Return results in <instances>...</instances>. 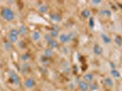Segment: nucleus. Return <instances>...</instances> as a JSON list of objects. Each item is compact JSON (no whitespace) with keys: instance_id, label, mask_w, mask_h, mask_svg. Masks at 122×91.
<instances>
[{"instance_id":"1","label":"nucleus","mask_w":122,"mask_h":91,"mask_svg":"<svg viewBox=\"0 0 122 91\" xmlns=\"http://www.w3.org/2000/svg\"><path fill=\"white\" fill-rule=\"evenodd\" d=\"M1 15L3 18H5V20L7 21H13L15 17L14 11L9 7H4L1 10Z\"/></svg>"},{"instance_id":"2","label":"nucleus","mask_w":122,"mask_h":91,"mask_svg":"<svg viewBox=\"0 0 122 91\" xmlns=\"http://www.w3.org/2000/svg\"><path fill=\"white\" fill-rule=\"evenodd\" d=\"M20 35V32L18 29L16 28H12L8 34V39H9V42H11L12 44H14L15 42H17L18 40V36Z\"/></svg>"},{"instance_id":"3","label":"nucleus","mask_w":122,"mask_h":91,"mask_svg":"<svg viewBox=\"0 0 122 91\" xmlns=\"http://www.w3.org/2000/svg\"><path fill=\"white\" fill-rule=\"evenodd\" d=\"M9 76H10L11 82H13L15 85H17V86L20 85V78H19V76H17V74L15 73V71L14 70L9 71Z\"/></svg>"},{"instance_id":"4","label":"nucleus","mask_w":122,"mask_h":91,"mask_svg":"<svg viewBox=\"0 0 122 91\" xmlns=\"http://www.w3.org/2000/svg\"><path fill=\"white\" fill-rule=\"evenodd\" d=\"M36 86V80L33 77H28L25 80V86L26 88H32Z\"/></svg>"},{"instance_id":"5","label":"nucleus","mask_w":122,"mask_h":91,"mask_svg":"<svg viewBox=\"0 0 122 91\" xmlns=\"http://www.w3.org/2000/svg\"><path fill=\"white\" fill-rule=\"evenodd\" d=\"M58 39H59V42H61L62 44H66V43H68L70 41L68 35L65 34V33H62V34L58 35Z\"/></svg>"},{"instance_id":"6","label":"nucleus","mask_w":122,"mask_h":91,"mask_svg":"<svg viewBox=\"0 0 122 91\" xmlns=\"http://www.w3.org/2000/svg\"><path fill=\"white\" fill-rule=\"evenodd\" d=\"M78 88L81 91H87L89 89L88 83H86V81H84V80H80L78 82Z\"/></svg>"},{"instance_id":"7","label":"nucleus","mask_w":122,"mask_h":91,"mask_svg":"<svg viewBox=\"0 0 122 91\" xmlns=\"http://www.w3.org/2000/svg\"><path fill=\"white\" fill-rule=\"evenodd\" d=\"M93 52L96 56H101L103 54V48L98 44H95L94 47H93Z\"/></svg>"},{"instance_id":"8","label":"nucleus","mask_w":122,"mask_h":91,"mask_svg":"<svg viewBox=\"0 0 122 91\" xmlns=\"http://www.w3.org/2000/svg\"><path fill=\"white\" fill-rule=\"evenodd\" d=\"M83 80L86 81V83H91V82H93V80H94V75L92 74V73H86V74H85L84 75V76H83Z\"/></svg>"},{"instance_id":"9","label":"nucleus","mask_w":122,"mask_h":91,"mask_svg":"<svg viewBox=\"0 0 122 91\" xmlns=\"http://www.w3.org/2000/svg\"><path fill=\"white\" fill-rule=\"evenodd\" d=\"M101 39H102V41H103L105 44H107V45H109L112 42L111 37L107 35V34H105V33H102L101 34Z\"/></svg>"},{"instance_id":"10","label":"nucleus","mask_w":122,"mask_h":91,"mask_svg":"<svg viewBox=\"0 0 122 91\" xmlns=\"http://www.w3.org/2000/svg\"><path fill=\"white\" fill-rule=\"evenodd\" d=\"M50 19L53 22H60L62 17L58 13H51L50 14Z\"/></svg>"},{"instance_id":"11","label":"nucleus","mask_w":122,"mask_h":91,"mask_svg":"<svg viewBox=\"0 0 122 91\" xmlns=\"http://www.w3.org/2000/svg\"><path fill=\"white\" fill-rule=\"evenodd\" d=\"M104 84H105V86H107V87H113V86H114L113 79H112L110 76L105 77V79H104Z\"/></svg>"},{"instance_id":"12","label":"nucleus","mask_w":122,"mask_h":91,"mask_svg":"<svg viewBox=\"0 0 122 91\" xmlns=\"http://www.w3.org/2000/svg\"><path fill=\"white\" fill-rule=\"evenodd\" d=\"M110 75H111V76L113 77V78H116V79L119 78V77L121 76L120 72L117 70V68H115V69H111V70H110Z\"/></svg>"},{"instance_id":"13","label":"nucleus","mask_w":122,"mask_h":91,"mask_svg":"<svg viewBox=\"0 0 122 91\" xmlns=\"http://www.w3.org/2000/svg\"><path fill=\"white\" fill-rule=\"evenodd\" d=\"M81 15L83 18H89L91 16V12L88 8H85L81 11Z\"/></svg>"},{"instance_id":"14","label":"nucleus","mask_w":122,"mask_h":91,"mask_svg":"<svg viewBox=\"0 0 122 91\" xmlns=\"http://www.w3.org/2000/svg\"><path fill=\"white\" fill-rule=\"evenodd\" d=\"M100 15H104V16H107V17H110L112 15V11L108 8H104L100 10Z\"/></svg>"},{"instance_id":"15","label":"nucleus","mask_w":122,"mask_h":91,"mask_svg":"<svg viewBox=\"0 0 122 91\" xmlns=\"http://www.w3.org/2000/svg\"><path fill=\"white\" fill-rule=\"evenodd\" d=\"M48 46H49V47H50L51 49H56V48H58L59 44H58V42L56 40L52 39L50 42H48Z\"/></svg>"},{"instance_id":"16","label":"nucleus","mask_w":122,"mask_h":91,"mask_svg":"<svg viewBox=\"0 0 122 91\" xmlns=\"http://www.w3.org/2000/svg\"><path fill=\"white\" fill-rule=\"evenodd\" d=\"M41 38V33L39 31H34L32 33V39L34 41H38Z\"/></svg>"},{"instance_id":"17","label":"nucleus","mask_w":122,"mask_h":91,"mask_svg":"<svg viewBox=\"0 0 122 91\" xmlns=\"http://www.w3.org/2000/svg\"><path fill=\"white\" fill-rule=\"evenodd\" d=\"M53 49H51L50 47H48V48H46L45 49V52H44V56H46L47 58H51L52 56H53Z\"/></svg>"},{"instance_id":"18","label":"nucleus","mask_w":122,"mask_h":91,"mask_svg":"<svg viewBox=\"0 0 122 91\" xmlns=\"http://www.w3.org/2000/svg\"><path fill=\"white\" fill-rule=\"evenodd\" d=\"M49 9V6L47 5H41L39 7H38V11L40 12L41 14H46V12Z\"/></svg>"},{"instance_id":"19","label":"nucleus","mask_w":122,"mask_h":91,"mask_svg":"<svg viewBox=\"0 0 122 91\" xmlns=\"http://www.w3.org/2000/svg\"><path fill=\"white\" fill-rule=\"evenodd\" d=\"M29 68H30V66L28 65V63L24 62L23 65H22V66H21V71H22L23 73H27L28 70H29Z\"/></svg>"},{"instance_id":"20","label":"nucleus","mask_w":122,"mask_h":91,"mask_svg":"<svg viewBox=\"0 0 122 91\" xmlns=\"http://www.w3.org/2000/svg\"><path fill=\"white\" fill-rule=\"evenodd\" d=\"M114 42L117 46H122V37L120 35H116L114 38Z\"/></svg>"},{"instance_id":"21","label":"nucleus","mask_w":122,"mask_h":91,"mask_svg":"<svg viewBox=\"0 0 122 91\" xmlns=\"http://www.w3.org/2000/svg\"><path fill=\"white\" fill-rule=\"evenodd\" d=\"M88 86H89V89L91 91H95L98 88V85H97L96 82H94V81L91 82V83H89V84H88Z\"/></svg>"},{"instance_id":"22","label":"nucleus","mask_w":122,"mask_h":91,"mask_svg":"<svg viewBox=\"0 0 122 91\" xmlns=\"http://www.w3.org/2000/svg\"><path fill=\"white\" fill-rule=\"evenodd\" d=\"M88 25L90 28H94L95 27V18L93 16H90L88 18Z\"/></svg>"},{"instance_id":"23","label":"nucleus","mask_w":122,"mask_h":91,"mask_svg":"<svg viewBox=\"0 0 122 91\" xmlns=\"http://www.w3.org/2000/svg\"><path fill=\"white\" fill-rule=\"evenodd\" d=\"M49 34H50V35L53 37V38H56V37H58V35H59V34H58V31L57 30H55V29H51L50 32H49Z\"/></svg>"},{"instance_id":"24","label":"nucleus","mask_w":122,"mask_h":91,"mask_svg":"<svg viewBox=\"0 0 122 91\" xmlns=\"http://www.w3.org/2000/svg\"><path fill=\"white\" fill-rule=\"evenodd\" d=\"M18 30H19L20 34H22V35H26L27 34V28H26L25 25H21Z\"/></svg>"},{"instance_id":"25","label":"nucleus","mask_w":122,"mask_h":91,"mask_svg":"<svg viewBox=\"0 0 122 91\" xmlns=\"http://www.w3.org/2000/svg\"><path fill=\"white\" fill-rule=\"evenodd\" d=\"M5 48L6 50H11V49H13V44L11 43V42H5Z\"/></svg>"},{"instance_id":"26","label":"nucleus","mask_w":122,"mask_h":91,"mask_svg":"<svg viewBox=\"0 0 122 91\" xmlns=\"http://www.w3.org/2000/svg\"><path fill=\"white\" fill-rule=\"evenodd\" d=\"M49 59H50V58H47V57L45 56H42L40 57V61L43 63V64H45V65L49 63Z\"/></svg>"},{"instance_id":"27","label":"nucleus","mask_w":122,"mask_h":91,"mask_svg":"<svg viewBox=\"0 0 122 91\" xmlns=\"http://www.w3.org/2000/svg\"><path fill=\"white\" fill-rule=\"evenodd\" d=\"M30 58V56H29V55L27 54V53H25V54H23L22 55V56H21V59L24 61V62H26V61L28 60Z\"/></svg>"},{"instance_id":"28","label":"nucleus","mask_w":122,"mask_h":91,"mask_svg":"<svg viewBox=\"0 0 122 91\" xmlns=\"http://www.w3.org/2000/svg\"><path fill=\"white\" fill-rule=\"evenodd\" d=\"M68 35V36H69V39H70V41L71 40H74V38L76 37V34L74 33V32H70L69 34H67Z\"/></svg>"},{"instance_id":"29","label":"nucleus","mask_w":122,"mask_h":91,"mask_svg":"<svg viewBox=\"0 0 122 91\" xmlns=\"http://www.w3.org/2000/svg\"><path fill=\"white\" fill-rule=\"evenodd\" d=\"M45 38H46V40L47 41V42H50L52 39H54V38L50 35V34H46V35H45Z\"/></svg>"},{"instance_id":"30","label":"nucleus","mask_w":122,"mask_h":91,"mask_svg":"<svg viewBox=\"0 0 122 91\" xmlns=\"http://www.w3.org/2000/svg\"><path fill=\"white\" fill-rule=\"evenodd\" d=\"M102 1L101 0H93V1H91V4H93V5H99V4H101Z\"/></svg>"},{"instance_id":"31","label":"nucleus","mask_w":122,"mask_h":91,"mask_svg":"<svg viewBox=\"0 0 122 91\" xmlns=\"http://www.w3.org/2000/svg\"><path fill=\"white\" fill-rule=\"evenodd\" d=\"M109 66H110V68H111V69H115V68H117L114 62H109Z\"/></svg>"}]
</instances>
